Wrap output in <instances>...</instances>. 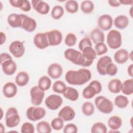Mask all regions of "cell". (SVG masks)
Here are the masks:
<instances>
[{"label": "cell", "mask_w": 133, "mask_h": 133, "mask_svg": "<svg viewBox=\"0 0 133 133\" xmlns=\"http://www.w3.org/2000/svg\"><path fill=\"white\" fill-rule=\"evenodd\" d=\"M91 76L89 70L81 68L78 70H69L65 75V79L69 84L82 85L88 82Z\"/></svg>", "instance_id": "1"}, {"label": "cell", "mask_w": 133, "mask_h": 133, "mask_svg": "<svg viewBox=\"0 0 133 133\" xmlns=\"http://www.w3.org/2000/svg\"><path fill=\"white\" fill-rule=\"evenodd\" d=\"M36 129L38 133H50L52 131L51 126L46 121H41L38 123Z\"/></svg>", "instance_id": "32"}, {"label": "cell", "mask_w": 133, "mask_h": 133, "mask_svg": "<svg viewBox=\"0 0 133 133\" xmlns=\"http://www.w3.org/2000/svg\"><path fill=\"white\" fill-rule=\"evenodd\" d=\"M83 56L89 63L92 64L94 60L97 58V54L92 46L85 47L82 51Z\"/></svg>", "instance_id": "23"}, {"label": "cell", "mask_w": 133, "mask_h": 133, "mask_svg": "<svg viewBox=\"0 0 133 133\" xmlns=\"http://www.w3.org/2000/svg\"><path fill=\"white\" fill-rule=\"evenodd\" d=\"M129 53L125 49L117 50L114 55V59L118 64H124L129 59Z\"/></svg>", "instance_id": "21"}, {"label": "cell", "mask_w": 133, "mask_h": 133, "mask_svg": "<svg viewBox=\"0 0 133 133\" xmlns=\"http://www.w3.org/2000/svg\"><path fill=\"white\" fill-rule=\"evenodd\" d=\"M90 37L95 44L100 42H103L104 41V34L99 29H93L90 33Z\"/></svg>", "instance_id": "25"}, {"label": "cell", "mask_w": 133, "mask_h": 133, "mask_svg": "<svg viewBox=\"0 0 133 133\" xmlns=\"http://www.w3.org/2000/svg\"><path fill=\"white\" fill-rule=\"evenodd\" d=\"M17 86L13 82H7L3 87V94L5 97L8 98L15 97L17 93Z\"/></svg>", "instance_id": "20"}, {"label": "cell", "mask_w": 133, "mask_h": 133, "mask_svg": "<svg viewBox=\"0 0 133 133\" xmlns=\"http://www.w3.org/2000/svg\"><path fill=\"white\" fill-rule=\"evenodd\" d=\"M101 90L102 85L101 83L97 80H94L83 89L82 96L85 99H90L92 98L96 95L100 93Z\"/></svg>", "instance_id": "4"}, {"label": "cell", "mask_w": 133, "mask_h": 133, "mask_svg": "<svg viewBox=\"0 0 133 133\" xmlns=\"http://www.w3.org/2000/svg\"><path fill=\"white\" fill-rule=\"evenodd\" d=\"M108 124L111 129L117 130L122 126V120L118 116L113 115L109 118Z\"/></svg>", "instance_id": "29"}, {"label": "cell", "mask_w": 133, "mask_h": 133, "mask_svg": "<svg viewBox=\"0 0 133 133\" xmlns=\"http://www.w3.org/2000/svg\"><path fill=\"white\" fill-rule=\"evenodd\" d=\"M31 4L34 9L39 14L46 15L49 12V5L47 3L43 1L32 0Z\"/></svg>", "instance_id": "15"}, {"label": "cell", "mask_w": 133, "mask_h": 133, "mask_svg": "<svg viewBox=\"0 0 133 133\" xmlns=\"http://www.w3.org/2000/svg\"><path fill=\"white\" fill-rule=\"evenodd\" d=\"M1 119H2V117H3V110H2V108L1 109Z\"/></svg>", "instance_id": "55"}, {"label": "cell", "mask_w": 133, "mask_h": 133, "mask_svg": "<svg viewBox=\"0 0 133 133\" xmlns=\"http://www.w3.org/2000/svg\"><path fill=\"white\" fill-rule=\"evenodd\" d=\"M29 74L25 71L19 72L15 77V83L20 87L26 85L29 81Z\"/></svg>", "instance_id": "24"}, {"label": "cell", "mask_w": 133, "mask_h": 133, "mask_svg": "<svg viewBox=\"0 0 133 133\" xmlns=\"http://www.w3.org/2000/svg\"><path fill=\"white\" fill-rule=\"evenodd\" d=\"M46 115L45 110L38 106H32L28 108L26 111V117L28 119L35 122L43 118Z\"/></svg>", "instance_id": "7"}, {"label": "cell", "mask_w": 133, "mask_h": 133, "mask_svg": "<svg viewBox=\"0 0 133 133\" xmlns=\"http://www.w3.org/2000/svg\"><path fill=\"white\" fill-rule=\"evenodd\" d=\"M75 116V112L70 106L67 105L62 108L58 113V116L63 121H72Z\"/></svg>", "instance_id": "16"}, {"label": "cell", "mask_w": 133, "mask_h": 133, "mask_svg": "<svg viewBox=\"0 0 133 133\" xmlns=\"http://www.w3.org/2000/svg\"><path fill=\"white\" fill-rule=\"evenodd\" d=\"M127 73L130 76L133 77V64H131L127 68Z\"/></svg>", "instance_id": "52"}, {"label": "cell", "mask_w": 133, "mask_h": 133, "mask_svg": "<svg viewBox=\"0 0 133 133\" xmlns=\"http://www.w3.org/2000/svg\"><path fill=\"white\" fill-rule=\"evenodd\" d=\"M109 4L113 7H117L121 5V4L118 1H108Z\"/></svg>", "instance_id": "50"}, {"label": "cell", "mask_w": 133, "mask_h": 133, "mask_svg": "<svg viewBox=\"0 0 133 133\" xmlns=\"http://www.w3.org/2000/svg\"><path fill=\"white\" fill-rule=\"evenodd\" d=\"M9 2L12 7L20 8L22 3V0H10Z\"/></svg>", "instance_id": "48"}, {"label": "cell", "mask_w": 133, "mask_h": 133, "mask_svg": "<svg viewBox=\"0 0 133 133\" xmlns=\"http://www.w3.org/2000/svg\"><path fill=\"white\" fill-rule=\"evenodd\" d=\"M122 92L126 95H130L133 94V79H127L122 83Z\"/></svg>", "instance_id": "31"}, {"label": "cell", "mask_w": 133, "mask_h": 133, "mask_svg": "<svg viewBox=\"0 0 133 133\" xmlns=\"http://www.w3.org/2000/svg\"><path fill=\"white\" fill-rule=\"evenodd\" d=\"M82 111L85 115L87 116H91L95 111V107L91 102L86 101L82 104Z\"/></svg>", "instance_id": "36"}, {"label": "cell", "mask_w": 133, "mask_h": 133, "mask_svg": "<svg viewBox=\"0 0 133 133\" xmlns=\"http://www.w3.org/2000/svg\"><path fill=\"white\" fill-rule=\"evenodd\" d=\"M0 58H1V63L3 62L4 61H5V60H7L10 59H12L11 56L6 52L1 53Z\"/></svg>", "instance_id": "49"}, {"label": "cell", "mask_w": 133, "mask_h": 133, "mask_svg": "<svg viewBox=\"0 0 133 133\" xmlns=\"http://www.w3.org/2000/svg\"><path fill=\"white\" fill-rule=\"evenodd\" d=\"M26 16L24 14H11L7 17V22L12 28H22L23 20Z\"/></svg>", "instance_id": "14"}, {"label": "cell", "mask_w": 133, "mask_h": 133, "mask_svg": "<svg viewBox=\"0 0 133 133\" xmlns=\"http://www.w3.org/2000/svg\"><path fill=\"white\" fill-rule=\"evenodd\" d=\"M3 72L7 75H13L17 70V65L12 59H8L1 63Z\"/></svg>", "instance_id": "19"}, {"label": "cell", "mask_w": 133, "mask_h": 133, "mask_svg": "<svg viewBox=\"0 0 133 133\" xmlns=\"http://www.w3.org/2000/svg\"><path fill=\"white\" fill-rule=\"evenodd\" d=\"M107 128L104 124L102 122H96L94 123L91 128L92 133H106Z\"/></svg>", "instance_id": "38"}, {"label": "cell", "mask_w": 133, "mask_h": 133, "mask_svg": "<svg viewBox=\"0 0 133 133\" xmlns=\"http://www.w3.org/2000/svg\"><path fill=\"white\" fill-rule=\"evenodd\" d=\"M111 62H112V60L110 56H104L100 58L96 65L98 73L101 75H105V68L108 64Z\"/></svg>", "instance_id": "18"}, {"label": "cell", "mask_w": 133, "mask_h": 133, "mask_svg": "<svg viewBox=\"0 0 133 133\" xmlns=\"http://www.w3.org/2000/svg\"><path fill=\"white\" fill-rule=\"evenodd\" d=\"M36 26L37 23L35 19L26 15L23 20L21 28L28 32H32L35 31Z\"/></svg>", "instance_id": "22"}, {"label": "cell", "mask_w": 133, "mask_h": 133, "mask_svg": "<svg viewBox=\"0 0 133 133\" xmlns=\"http://www.w3.org/2000/svg\"><path fill=\"white\" fill-rule=\"evenodd\" d=\"M30 94L32 104L34 106L40 105L45 96L44 91L41 90L38 86H34L31 88Z\"/></svg>", "instance_id": "8"}, {"label": "cell", "mask_w": 133, "mask_h": 133, "mask_svg": "<svg viewBox=\"0 0 133 133\" xmlns=\"http://www.w3.org/2000/svg\"><path fill=\"white\" fill-rule=\"evenodd\" d=\"M114 104L120 109L126 108L128 103L129 100L126 96L123 95L117 96L114 99Z\"/></svg>", "instance_id": "33"}, {"label": "cell", "mask_w": 133, "mask_h": 133, "mask_svg": "<svg viewBox=\"0 0 133 133\" xmlns=\"http://www.w3.org/2000/svg\"><path fill=\"white\" fill-rule=\"evenodd\" d=\"M88 46H92L91 41L89 37H85L80 41L78 44V48L81 51H82L85 47Z\"/></svg>", "instance_id": "45"}, {"label": "cell", "mask_w": 133, "mask_h": 133, "mask_svg": "<svg viewBox=\"0 0 133 133\" xmlns=\"http://www.w3.org/2000/svg\"><path fill=\"white\" fill-rule=\"evenodd\" d=\"M0 131L1 132H4L5 131V127L2 123H0Z\"/></svg>", "instance_id": "54"}, {"label": "cell", "mask_w": 133, "mask_h": 133, "mask_svg": "<svg viewBox=\"0 0 133 133\" xmlns=\"http://www.w3.org/2000/svg\"><path fill=\"white\" fill-rule=\"evenodd\" d=\"M64 56L66 60L76 65L84 67H88L91 65L85 59L81 51L73 48L66 49L64 52Z\"/></svg>", "instance_id": "2"}, {"label": "cell", "mask_w": 133, "mask_h": 133, "mask_svg": "<svg viewBox=\"0 0 133 133\" xmlns=\"http://www.w3.org/2000/svg\"><path fill=\"white\" fill-rule=\"evenodd\" d=\"M33 42L35 46L39 49H44L48 47L49 45L47 33L39 32L36 34L34 37Z\"/></svg>", "instance_id": "11"}, {"label": "cell", "mask_w": 133, "mask_h": 133, "mask_svg": "<svg viewBox=\"0 0 133 133\" xmlns=\"http://www.w3.org/2000/svg\"><path fill=\"white\" fill-rule=\"evenodd\" d=\"M97 56H101L105 54L108 51V48L105 44L103 42H100L96 44L95 49Z\"/></svg>", "instance_id": "40"}, {"label": "cell", "mask_w": 133, "mask_h": 133, "mask_svg": "<svg viewBox=\"0 0 133 133\" xmlns=\"http://www.w3.org/2000/svg\"><path fill=\"white\" fill-rule=\"evenodd\" d=\"M20 9L25 12L30 11L31 9L30 2L28 0H22V3Z\"/></svg>", "instance_id": "47"}, {"label": "cell", "mask_w": 133, "mask_h": 133, "mask_svg": "<svg viewBox=\"0 0 133 133\" xmlns=\"http://www.w3.org/2000/svg\"><path fill=\"white\" fill-rule=\"evenodd\" d=\"M66 88L65 83L60 80L56 81L52 85V90L58 94H63Z\"/></svg>", "instance_id": "39"}, {"label": "cell", "mask_w": 133, "mask_h": 133, "mask_svg": "<svg viewBox=\"0 0 133 133\" xmlns=\"http://www.w3.org/2000/svg\"><path fill=\"white\" fill-rule=\"evenodd\" d=\"M9 50L15 57L17 58H21L25 52L23 42L20 41H13L9 46Z\"/></svg>", "instance_id": "10"}, {"label": "cell", "mask_w": 133, "mask_h": 133, "mask_svg": "<svg viewBox=\"0 0 133 133\" xmlns=\"http://www.w3.org/2000/svg\"><path fill=\"white\" fill-rule=\"evenodd\" d=\"M78 131L77 126L73 123H69L65 125L63 128L64 133H76Z\"/></svg>", "instance_id": "46"}, {"label": "cell", "mask_w": 133, "mask_h": 133, "mask_svg": "<svg viewBox=\"0 0 133 133\" xmlns=\"http://www.w3.org/2000/svg\"><path fill=\"white\" fill-rule=\"evenodd\" d=\"M77 41L76 36L72 33H68L64 39L65 44L69 47H72L75 45Z\"/></svg>", "instance_id": "42"}, {"label": "cell", "mask_w": 133, "mask_h": 133, "mask_svg": "<svg viewBox=\"0 0 133 133\" xmlns=\"http://www.w3.org/2000/svg\"><path fill=\"white\" fill-rule=\"evenodd\" d=\"M63 73L62 66L57 63H54L49 65L47 69L48 75L53 79H58L61 76Z\"/></svg>", "instance_id": "17"}, {"label": "cell", "mask_w": 133, "mask_h": 133, "mask_svg": "<svg viewBox=\"0 0 133 133\" xmlns=\"http://www.w3.org/2000/svg\"><path fill=\"white\" fill-rule=\"evenodd\" d=\"M1 45H3L4 43H5L6 39V36L4 33L3 32H1Z\"/></svg>", "instance_id": "53"}, {"label": "cell", "mask_w": 133, "mask_h": 133, "mask_svg": "<svg viewBox=\"0 0 133 133\" xmlns=\"http://www.w3.org/2000/svg\"><path fill=\"white\" fill-rule=\"evenodd\" d=\"M62 98L58 95L52 94L48 96L45 101L47 108L51 110H57L62 104Z\"/></svg>", "instance_id": "9"}, {"label": "cell", "mask_w": 133, "mask_h": 133, "mask_svg": "<svg viewBox=\"0 0 133 133\" xmlns=\"http://www.w3.org/2000/svg\"><path fill=\"white\" fill-rule=\"evenodd\" d=\"M51 126L55 130H60L64 126L63 121L59 117L54 118L51 122Z\"/></svg>", "instance_id": "41"}, {"label": "cell", "mask_w": 133, "mask_h": 133, "mask_svg": "<svg viewBox=\"0 0 133 133\" xmlns=\"http://www.w3.org/2000/svg\"><path fill=\"white\" fill-rule=\"evenodd\" d=\"M95 104L97 109L102 113L110 114L113 110L112 102L103 96L97 97L95 99Z\"/></svg>", "instance_id": "3"}, {"label": "cell", "mask_w": 133, "mask_h": 133, "mask_svg": "<svg viewBox=\"0 0 133 133\" xmlns=\"http://www.w3.org/2000/svg\"><path fill=\"white\" fill-rule=\"evenodd\" d=\"M34 126L31 123L25 122L21 126V132L22 133H34Z\"/></svg>", "instance_id": "44"}, {"label": "cell", "mask_w": 133, "mask_h": 133, "mask_svg": "<svg viewBox=\"0 0 133 133\" xmlns=\"http://www.w3.org/2000/svg\"><path fill=\"white\" fill-rule=\"evenodd\" d=\"M107 43L110 48L118 49L121 47L122 43L121 33L116 30H110L107 34Z\"/></svg>", "instance_id": "5"}, {"label": "cell", "mask_w": 133, "mask_h": 133, "mask_svg": "<svg viewBox=\"0 0 133 133\" xmlns=\"http://www.w3.org/2000/svg\"><path fill=\"white\" fill-rule=\"evenodd\" d=\"M51 85V79L46 75L41 77L38 81V87L42 90H48Z\"/></svg>", "instance_id": "30"}, {"label": "cell", "mask_w": 133, "mask_h": 133, "mask_svg": "<svg viewBox=\"0 0 133 133\" xmlns=\"http://www.w3.org/2000/svg\"><path fill=\"white\" fill-rule=\"evenodd\" d=\"M81 9L84 14H89L94 9V4L91 1H84L81 4Z\"/></svg>", "instance_id": "35"}, {"label": "cell", "mask_w": 133, "mask_h": 133, "mask_svg": "<svg viewBox=\"0 0 133 133\" xmlns=\"http://www.w3.org/2000/svg\"><path fill=\"white\" fill-rule=\"evenodd\" d=\"M64 7L66 11L70 14H75L78 10V4L77 1L74 0L66 1Z\"/></svg>", "instance_id": "34"}, {"label": "cell", "mask_w": 133, "mask_h": 133, "mask_svg": "<svg viewBox=\"0 0 133 133\" xmlns=\"http://www.w3.org/2000/svg\"><path fill=\"white\" fill-rule=\"evenodd\" d=\"M108 87L111 92L118 94L122 90V83L119 79H112L109 82Z\"/></svg>", "instance_id": "27"}, {"label": "cell", "mask_w": 133, "mask_h": 133, "mask_svg": "<svg viewBox=\"0 0 133 133\" xmlns=\"http://www.w3.org/2000/svg\"><path fill=\"white\" fill-rule=\"evenodd\" d=\"M113 23V19L112 17L108 14H104L100 16L97 21L98 27L103 30L108 31L112 26Z\"/></svg>", "instance_id": "13"}, {"label": "cell", "mask_w": 133, "mask_h": 133, "mask_svg": "<svg viewBox=\"0 0 133 133\" xmlns=\"http://www.w3.org/2000/svg\"><path fill=\"white\" fill-rule=\"evenodd\" d=\"M64 12V9L62 6L56 5L52 9L51 16L54 19L58 20L63 16Z\"/></svg>", "instance_id": "37"}, {"label": "cell", "mask_w": 133, "mask_h": 133, "mask_svg": "<svg viewBox=\"0 0 133 133\" xmlns=\"http://www.w3.org/2000/svg\"><path fill=\"white\" fill-rule=\"evenodd\" d=\"M119 3L124 5H132L133 4V1L132 0H121L118 1Z\"/></svg>", "instance_id": "51"}, {"label": "cell", "mask_w": 133, "mask_h": 133, "mask_svg": "<svg viewBox=\"0 0 133 133\" xmlns=\"http://www.w3.org/2000/svg\"><path fill=\"white\" fill-rule=\"evenodd\" d=\"M113 23L116 28L123 30L128 26L129 24V20L126 16L122 15L117 16L114 19Z\"/></svg>", "instance_id": "26"}, {"label": "cell", "mask_w": 133, "mask_h": 133, "mask_svg": "<svg viewBox=\"0 0 133 133\" xmlns=\"http://www.w3.org/2000/svg\"><path fill=\"white\" fill-rule=\"evenodd\" d=\"M117 66L112 62L109 63L105 68L106 75L107 74L110 76H114L117 74Z\"/></svg>", "instance_id": "43"}, {"label": "cell", "mask_w": 133, "mask_h": 133, "mask_svg": "<svg viewBox=\"0 0 133 133\" xmlns=\"http://www.w3.org/2000/svg\"><path fill=\"white\" fill-rule=\"evenodd\" d=\"M63 96L66 98L72 101L77 100L79 97L78 91L71 87H66L64 92L63 93Z\"/></svg>", "instance_id": "28"}, {"label": "cell", "mask_w": 133, "mask_h": 133, "mask_svg": "<svg viewBox=\"0 0 133 133\" xmlns=\"http://www.w3.org/2000/svg\"><path fill=\"white\" fill-rule=\"evenodd\" d=\"M47 33V38L49 46H55L59 45L62 41V34L58 30H53Z\"/></svg>", "instance_id": "12"}, {"label": "cell", "mask_w": 133, "mask_h": 133, "mask_svg": "<svg viewBox=\"0 0 133 133\" xmlns=\"http://www.w3.org/2000/svg\"><path fill=\"white\" fill-rule=\"evenodd\" d=\"M20 121V117L18 110L15 107L9 108L6 111L5 115V124L8 128L17 126Z\"/></svg>", "instance_id": "6"}]
</instances>
